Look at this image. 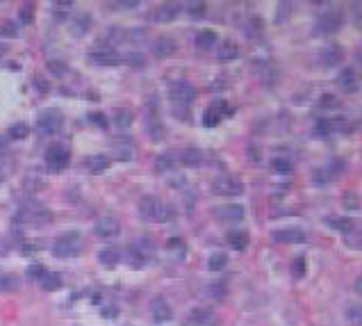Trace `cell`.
Here are the masks:
<instances>
[{"instance_id": "obj_1", "label": "cell", "mask_w": 362, "mask_h": 326, "mask_svg": "<svg viewBox=\"0 0 362 326\" xmlns=\"http://www.w3.org/2000/svg\"><path fill=\"white\" fill-rule=\"evenodd\" d=\"M139 212H142V219L146 221H157V224H164V221L171 219V208L164 206L160 198L155 196H144L142 203H139Z\"/></svg>"}, {"instance_id": "obj_2", "label": "cell", "mask_w": 362, "mask_h": 326, "mask_svg": "<svg viewBox=\"0 0 362 326\" xmlns=\"http://www.w3.org/2000/svg\"><path fill=\"white\" fill-rule=\"evenodd\" d=\"M169 96H171V103H173V107L178 110H185V107H189L194 103V98H196V89L192 87V83H187V80H175V83L169 85Z\"/></svg>"}, {"instance_id": "obj_3", "label": "cell", "mask_w": 362, "mask_h": 326, "mask_svg": "<svg viewBox=\"0 0 362 326\" xmlns=\"http://www.w3.org/2000/svg\"><path fill=\"white\" fill-rule=\"evenodd\" d=\"M80 251H82V235L75 233V230L64 233L53 244V253H55L57 258H75V256H80Z\"/></svg>"}, {"instance_id": "obj_4", "label": "cell", "mask_w": 362, "mask_h": 326, "mask_svg": "<svg viewBox=\"0 0 362 326\" xmlns=\"http://www.w3.org/2000/svg\"><path fill=\"white\" fill-rule=\"evenodd\" d=\"M337 87L342 89V92L346 94H357L362 87V73L360 69H355V66H346V69L339 71L337 75Z\"/></svg>"}, {"instance_id": "obj_5", "label": "cell", "mask_w": 362, "mask_h": 326, "mask_svg": "<svg viewBox=\"0 0 362 326\" xmlns=\"http://www.w3.org/2000/svg\"><path fill=\"white\" fill-rule=\"evenodd\" d=\"M212 187H214V192L219 196H239L244 192V183L237 176H219Z\"/></svg>"}, {"instance_id": "obj_6", "label": "cell", "mask_w": 362, "mask_h": 326, "mask_svg": "<svg viewBox=\"0 0 362 326\" xmlns=\"http://www.w3.org/2000/svg\"><path fill=\"white\" fill-rule=\"evenodd\" d=\"M94 233L101 239H114V237H119V233H121V224L114 215H105V217H101V219H96Z\"/></svg>"}, {"instance_id": "obj_7", "label": "cell", "mask_w": 362, "mask_h": 326, "mask_svg": "<svg viewBox=\"0 0 362 326\" xmlns=\"http://www.w3.org/2000/svg\"><path fill=\"white\" fill-rule=\"evenodd\" d=\"M342 23H344L342 12H337V10L324 12V14L319 16V21H316V32L319 34H335L339 28H342Z\"/></svg>"}, {"instance_id": "obj_8", "label": "cell", "mask_w": 362, "mask_h": 326, "mask_svg": "<svg viewBox=\"0 0 362 326\" xmlns=\"http://www.w3.org/2000/svg\"><path fill=\"white\" fill-rule=\"evenodd\" d=\"M69 160H71V153H69V148L62 146V144H53L46 151V165L51 167L53 171H60V169H64V167H69Z\"/></svg>"}, {"instance_id": "obj_9", "label": "cell", "mask_w": 362, "mask_h": 326, "mask_svg": "<svg viewBox=\"0 0 362 326\" xmlns=\"http://www.w3.org/2000/svg\"><path fill=\"white\" fill-rule=\"evenodd\" d=\"M225 114H230L228 103H225V101L212 103V105L205 110V114H203V126H207V128H214V126L221 124V119H223Z\"/></svg>"}, {"instance_id": "obj_10", "label": "cell", "mask_w": 362, "mask_h": 326, "mask_svg": "<svg viewBox=\"0 0 362 326\" xmlns=\"http://www.w3.org/2000/svg\"><path fill=\"white\" fill-rule=\"evenodd\" d=\"M60 128H62V114L60 112H55V110H48L46 114H41L39 116V121H37L39 135H53V133H57Z\"/></svg>"}, {"instance_id": "obj_11", "label": "cell", "mask_w": 362, "mask_h": 326, "mask_svg": "<svg viewBox=\"0 0 362 326\" xmlns=\"http://www.w3.org/2000/svg\"><path fill=\"white\" fill-rule=\"evenodd\" d=\"M89 62L98 64V66H116L123 62V55H119V53L112 51V48H103V51H94L92 55H89Z\"/></svg>"}, {"instance_id": "obj_12", "label": "cell", "mask_w": 362, "mask_h": 326, "mask_svg": "<svg viewBox=\"0 0 362 326\" xmlns=\"http://www.w3.org/2000/svg\"><path fill=\"white\" fill-rule=\"evenodd\" d=\"M214 215L219 221H242L244 219V206H239V203L219 206V208H214Z\"/></svg>"}, {"instance_id": "obj_13", "label": "cell", "mask_w": 362, "mask_h": 326, "mask_svg": "<svg viewBox=\"0 0 362 326\" xmlns=\"http://www.w3.org/2000/svg\"><path fill=\"white\" fill-rule=\"evenodd\" d=\"M178 12H180L178 3H164V5H160L153 12V21H155V23H171V21L178 16Z\"/></svg>"}, {"instance_id": "obj_14", "label": "cell", "mask_w": 362, "mask_h": 326, "mask_svg": "<svg viewBox=\"0 0 362 326\" xmlns=\"http://www.w3.org/2000/svg\"><path fill=\"white\" fill-rule=\"evenodd\" d=\"M274 239L280 244H301L307 239V235L298 228H285V230H276L274 233Z\"/></svg>"}, {"instance_id": "obj_15", "label": "cell", "mask_w": 362, "mask_h": 326, "mask_svg": "<svg viewBox=\"0 0 362 326\" xmlns=\"http://www.w3.org/2000/svg\"><path fill=\"white\" fill-rule=\"evenodd\" d=\"M171 315H173V310H171V306L166 303V299H162V297L153 299V303H151V317L155 321H169Z\"/></svg>"}, {"instance_id": "obj_16", "label": "cell", "mask_w": 362, "mask_h": 326, "mask_svg": "<svg viewBox=\"0 0 362 326\" xmlns=\"http://www.w3.org/2000/svg\"><path fill=\"white\" fill-rule=\"evenodd\" d=\"M319 62L324 66H339L344 62V51L339 46H330V48H324L321 51V55H319Z\"/></svg>"}, {"instance_id": "obj_17", "label": "cell", "mask_w": 362, "mask_h": 326, "mask_svg": "<svg viewBox=\"0 0 362 326\" xmlns=\"http://www.w3.org/2000/svg\"><path fill=\"white\" fill-rule=\"evenodd\" d=\"M178 51V46H175V42L171 37H160L153 42V53H155V57H171L173 53Z\"/></svg>"}, {"instance_id": "obj_18", "label": "cell", "mask_w": 362, "mask_h": 326, "mask_svg": "<svg viewBox=\"0 0 362 326\" xmlns=\"http://www.w3.org/2000/svg\"><path fill=\"white\" fill-rule=\"evenodd\" d=\"M146 133L153 142H162L164 139V128H162L157 114H146Z\"/></svg>"}, {"instance_id": "obj_19", "label": "cell", "mask_w": 362, "mask_h": 326, "mask_svg": "<svg viewBox=\"0 0 362 326\" xmlns=\"http://www.w3.org/2000/svg\"><path fill=\"white\" fill-rule=\"evenodd\" d=\"M194 44H196L198 51H212L216 46V32L214 30H201L194 39Z\"/></svg>"}, {"instance_id": "obj_20", "label": "cell", "mask_w": 362, "mask_h": 326, "mask_svg": "<svg viewBox=\"0 0 362 326\" xmlns=\"http://www.w3.org/2000/svg\"><path fill=\"white\" fill-rule=\"evenodd\" d=\"M146 260H148V251L146 249H142V242H137V244H132L130 247V251H128V262L132 267H144L146 265Z\"/></svg>"}, {"instance_id": "obj_21", "label": "cell", "mask_w": 362, "mask_h": 326, "mask_svg": "<svg viewBox=\"0 0 362 326\" xmlns=\"http://www.w3.org/2000/svg\"><path fill=\"white\" fill-rule=\"evenodd\" d=\"M239 57V46L235 42H223L216 51V60L219 62H233Z\"/></svg>"}, {"instance_id": "obj_22", "label": "cell", "mask_w": 362, "mask_h": 326, "mask_svg": "<svg viewBox=\"0 0 362 326\" xmlns=\"http://www.w3.org/2000/svg\"><path fill=\"white\" fill-rule=\"evenodd\" d=\"M89 28H92V16H89L87 12H82V14H78V16L73 19L71 32H73L75 37H84V34L89 32Z\"/></svg>"}, {"instance_id": "obj_23", "label": "cell", "mask_w": 362, "mask_h": 326, "mask_svg": "<svg viewBox=\"0 0 362 326\" xmlns=\"http://www.w3.org/2000/svg\"><path fill=\"white\" fill-rule=\"evenodd\" d=\"M121 258H123V253H121V249H116V247H107V249H101V251H98V260L107 267L119 265Z\"/></svg>"}, {"instance_id": "obj_24", "label": "cell", "mask_w": 362, "mask_h": 326, "mask_svg": "<svg viewBox=\"0 0 362 326\" xmlns=\"http://www.w3.org/2000/svg\"><path fill=\"white\" fill-rule=\"evenodd\" d=\"M228 244L235 251H246L248 247V233L246 230H230L228 233Z\"/></svg>"}, {"instance_id": "obj_25", "label": "cell", "mask_w": 362, "mask_h": 326, "mask_svg": "<svg viewBox=\"0 0 362 326\" xmlns=\"http://www.w3.org/2000/svg\"><path fill=\"white\" fill-rule=\"evenodd\" d=\"M180 162H183L185 167H201L203 153L198 151V148H185V151L180 153Z\"/></svg>"}, {"instance_id": "obj_26", "label": "cell", "mask_w": 362, "mask_h": 326, "mask_svg": "<svg viewBox=\"0 0 362 326\" xmlns=\"http://www.w3.org/2000/svg\"><path fill=\"white\" fill-rule=\"evenodd\" d=\"M187 321L189 324H210V321H214V315H212L210 308H196V310L189 312Z\"/></svg>"}, {"instance_id": "obj_27", "label": "cell", "mask_w": 362, "mask_h": 326, "mask_svg": "<svg viewBox=\"0 0 362 326\" xmlns=\"http://www.w3.org/2000/svg\"><path fill=\"white\" fill-rule=\"evenodd\" d=\"M264 32V23H262L260 16H251V19L246 21V25H244V34H246L248 39H255L260 37V34Z\"/></svg>"}, {"instance_id": "obj_28", "label": "cell", "mask_w": 362, "mask_h": 326, "mask_svg": "<svg viewBox=\"0 0 362 326\" xmlns=\"http://www.w3.org/2000/svg\"><path fill=\"white\" fill-rule=\"evenodd\" d=\"M41 285L48 292H55V290L62 288V276L57 274V271H46V274L41 276Z\"/></svg>"}, {"instance_id": "obj_29", "label": "cell", "mask_w": 362, "mask_h": 326, "mask_svg": "<svg viewBox=\"0 0 362 326\" xmlns=\"http://www.w3.org/2000/svg\"><path fill=\"white\" fill-rule=\"evenodd\" d=\"M328 226H333V228L339 230V233L348 235L353 228V219L351 217H333V219H328Z\"/></svg>"}, {"instance_id": "obj_30", "label": "cell", "mask_w": 362, "mask_h": 326, "mask_svg": "<svg viewBox=\"0 0 362 326\" xmlns=\"http://www.w3.org/2000/svg\"><path fill=\"white\" fill-rule=\"evenodd\" d=\"M107 167H110V160H107L105 155H92L87 160V169L92 171V174H101V171H105Z\"/></svg>"}, {"instance_id": "obj_31", "label": "cell", "mask_w": 362, "mask_h": 326, "mask_svg": "<svg viewBox=\"0 0 362 326\" xmlns=\"http://www.w3.org/2000/svg\"><path fill=\"white\" fill-rule=\"evenodd\" d=\"M114 119H116V126H119V128H130V124L134 121V114H132V110H128V107H121V110H116Z\"/></svg>"}, {"instance_id": "obj_32", "label": "cell", "mask_w": 362, "mask_h": 326, "mask_svg": "<svg viewBox=\"0 0 362 326\" xmlns=\"http://www.w3.org/2000/svg\"><path fill=\"white\" fill-rule=\"evenodd\" d=\"M225 265H228V256H225V253H212L210 260H207V267H210L212 271L225 269Z\"/></svg>"}, {"instance_id": "obj_33", "label": "cell", "mask_w": 362, "mask_h": 326, "mask_svg": "<svg viewBox=\"0 0 362 326\" xmlns=\"http://www.w3.org/2000/svg\"><path fill=\"white\" fill-rule=\"evenodd\" d=\"M119 144H114V151L119 157H123V160H130L132 157V144H130V139H116Z\"/></svg>"}, {"instance_id": "obj_34", "label": "cell", "mask_w": 362, "mask_h": 326, "mask_svg": "<svg viewBox=\"0 0 362 326\" xmlns=\"http://www.w3.org/2000/svg\"><path fill=\"white\" fill-rule=\"evenodd\" d=\"M0 290L10 292V290H19V278L14 274H3L0 276Z\"/></svg>"}, {"instance_id": "obj_35", "label": "cell", "mask_w": 362, "mask_h": 326, "mask_svg": "<svg viewBox=\"0 0 362 326\" xmlns=\"http://www.w3.org/2000/svg\"><path fill=\"white\" fill-rule=\"evenodd\" d=\"M271 167H274V171H278V174H285V176L294 171L292 160H285V157H276V160L271 162Z\"/></svg>"}, {"instance_id": "obj_36", "label": "cell", "mask_w": 362, "mask_h": 326, "mask_svg": "<svg viewBox=\"0 0 362 326\" xmlns=\"http://www.w3.org/2000/svg\"><path fill=\"white\" fill-rule=\"evenodd\" d=\"M123 62L125 64H130V66H144L146 64V57H144L139 51H130V53H125L123 55Z\"/></svg>"}, {"instance_id": "obj_37", "label": "cell", "mask_w": 362, "mask_h": 326, "mask_svg": "<svg viewBox=\"0 0 362 326\" xmlns=\"http://www.w3.org/2000/svg\"><path fill=\"white\" fill-rule=\"evenodd\" d=\"M28 137V124H14L10 128V139H16V142H21V139Z\"/></svg>"}, {"instance_id": "obj_38", "label": "cell", "mask_w": 362, "mask_h": 326, "mask_svg": "<svg viewBox=\"0 0 362 326\" xmlns=\"http://www.w3.org/2000/svg\"><path fill=\"white\" fill-rule=\"evenodd\" d=\"M187 12L192 19H203L205 16V3H198V0H194V3H189L187 5Z\"/></svg>"}, {"instance_id": "obj_39", "label": "cell", "mask_w": 362, "mask_h": 326, "mask_svg": "<svg viewBox=\"0 0 362 326\" xmlns=\"http://www.w3.org/2000/svg\"><path fill=\"white\" fill-rule=\"evenodd\" d=\"M89 121H94V126L101 128V130L110 128V121H107V116L103 114V112H92V114H89Z\"/></svg>"}, {"instance_id": "obj_40", "label": "cell", "mask_w": 362, "mask_h": 326, "mask_svg": "<svg viewBox=\"0 0 362 326\" xmlns=\"http://www.w3.org/2000/svg\"><path fill=\"white\" fill-rule=\"evenodd\" d=\"M339 105L337 96H333V94H324L319 101V107H324V110H335V107Z\"/></svg>"}, {"instance_id": "obj_41", "label": "cell", "mask_w": 362, "mask_h": 326, "mask_svg": "<svg viewBox=\"0 0 362 326\" xmlns=\"http://www.w3.org/2000/svg\"><path fill=\"white\" fill-rule=\"evenodd\" d=\"M314 133L316 135H333V126H330V119H321V121H316V126H314Z\"/></svg>"}, {"instance_id": "obj_42", "label": "cell", "mask_w": 362, "mask_h": 326, "mask_svg": "<svg viewBox=\"0 0 362 326\" xmlns=\"http://www.w3.org/2000/svg\"><path fill=\"white\" fill-rule=\"evenodd\" d=\"M16 25L14 23H10V21H5V23H0V37H10V39H14L16 37Z\"/></svg>"}, {"instance_id": "obj_43", "label": "cell", "mask_w": 362, "mask_h": 326, "mask_svg": "<svg viewBox=\"0 0 362 326\" xmlns=\"http://www.w3.org/2000/svg\"><path fill=\"white\" fill-rule=\"evenodd\" d=\"M292 274L296 276V278H301V276L305 274V258H296V260L292 262Z\"/></svg>"}, {"instance_id": "obj_44", "label": "cell", "mask_w": 362, "mask_h": 326, "mask_svg": "<svg viewBox=\"0 0 362 326\" xmlns=\"http://www.w3.org/2000/svg\"><path fill=\"white\" fill-rule=\"evenodd\" d=\"M342 203H344V208H348V210H355V208L360 206V201H357V196H355V194H353V192L344 194Z\"/></svg>"}, {"instance_id": "obj_45", "label": "cell", "mask_w": 362, "mask_h": 326, "mask_svg": "<svg viewBox=\"0 0 362 326\" xmlns=\"http://www.w3.org/2000/svg\"><path fill=\"white\" fill-rule=\"evenodd\" d=\"M69 7H71V3H55L53 5V10H55V16L57 19H66V12H69Z\"/></svg>"}, {"instance_id": "obj_46", "label": "cell", "mask_w": 362, "mask_h": 326, "mask_svg": "<svg viewBox=\"0 0 362 326\" xmlns=\"http://www.w3.org/2000/svg\"><path fill=\"white\" fill-rule=\"evenodd\" d=\"M48 69H51V73H55V75H64L66 73V64L64 62H57V60L48 62Z\"/></svg>"}, {"instance_id": "obj_47", "label": "cell", "mask_w": 362, "mask_h": 326, "mask_svg": "<svg viewBox=\"0 0 362 326\" xmlns=\"http://www.w3.org/2000/svg\"><path fill=\"white\" fill-rule=\"evenodd\" d=\"M171 165H173L171 155H160V157H157V162H155V169H157V171H166Z\"/></svg>"}, {"instance_id": "obj_48", "label": "cell", "mask_w": 362, "mask_h": 326, "mask_svg": "<svg viewBox=\"0 0 362 326\" xmlns=\"http://www.w3.org/2000/svg\"><path fill=\"white\" fill-rule=\"evenodd\" d=\"M166 247H169V249H178V256H185V242H183V239L173 237V239H169V242H166Z\"/></svg>"}, {"instance_id": "obj_49", "label": "cell", "mask_w": 362, "mask_h": 326, "mask_svg": "<svg viewBox=\"0 0 362 326\" xmlns=\"http://www.w3.org/2000/svg\"><path fill=\"white\" fill-rule=\"evenodd\" d=\"M32 12H34L32 5H25L23 10H21V21H23V23H32V19H34Z\"/></svg>"}, {"instance_id": "obj_50", "label": "cell", "mask_w": 362, "mask_h": 326, "mask_svg": "<svg viewBox=\"0 0 362 326\" xmlns=\"http://www.w3.org/2000/svg\"><path fill=\"white\" fill-rule=\"evenodd\" d=\"M346 244H351V247H362V233L346 235Z\"/></svg>"}, {"instance_id": "obj_51", "label": "cell", "mask_w": 362, "mask_h": 326, "mask_svg": "<svg viewBox=\"0 0 362 326\" xmlns=\"http://www.w3.org/2000/svg\"><path fill=\"white\" fill-rule=\"evenodd\" d=\"M43 274H46V269H43V267H39V265L30 267V276H34V278L41 280V276H43Z\"/></svg>"}, {"instance_id": "obj_52", "label": "cell", "mask_w": 362, "mask_h": 326, "mask_svg": "<svg viewBox=\"0 0 362 326\" xmlns=\"http://www.w3.org/2000/svg\"><path fill=\"white\" fill-rule=\"evenodd\" d=\"M223 285L221 283H214V285H210V294H214V297H223Z\"/></svg>"}, {"instance_id": "obj_53", "label": "cell", "mask_w": 362, "mask_h": 326, "mask_svg": "<svg viewBox=\"0 0 362 326\" xmlns=\"http://www.w3.org/2000/svg\"><path fill=\"white\" fill-rule=\"evenodd\" d=\"M103 315H105V317H114V315H119V306L105 308V310H103Z\"/></svg>"}, {"instance_id": "obj_54", "label": "cell", "mask_w": 362, "mask_h": 326, "mask_svg": "<svg viewBox=\"0 0 362 326\" xmlns=\"http://www.w3.org/2000/svg\"><path fill=\"white\" fill-rule=\"evenodd\" d=\"M34 83H37V85H39V87H37V89H39V92H41V94H43V92H48V83H43V80H41V78H39V75H37V78H34Z\"/></svg>"}, {"instance_id": "obj_55", "label": "cell", "mask_w": 362, "mask_h": 326, "mask_svg": "<svg viewBox=\"0 0 362 326\" xmlns=\"http://www.w3.org/2000/svg\"><path fill=\"white\" fill-rule=\"evenodd\" d=\"M353 288H355V294H360L362 297V274L355 278V285H353Z\"/></svg>"}, {"instance_id": "obj_56", "label": "cell", "mask_w": 362, "mask_h": 326, "mask_svg": "<svg viewBox=\"0 0 362 326\" xmlns=\"http://www.w3.org/2000/svg\"><path fill=\"white\" fill-rule=\"evenodd\" d=\"M139 3L137 0H123V3H119V7H137Z\"/></svg>"}, {"instance_id": "obj_57", "label": "cell", "mask_w": 362, "mask_h": 326, "mask_svg": "<svg viewBox=\"0 0 362 326\" xmlns=\"http://www.w3.org/2000/svg\"><path fill=\"white\" fill-rule=\"evenodd\" d=\"M5 55V46H3V44H0V57Z\"/></svg>"}, {"instance_id": "obj_58", "label": "cell", "mask_w": 362, "mask_h": 326, "mask_svg": "<svg viewBox=\"0 0 362 326\" xmlns=\"http://www.w3.org/2000/svg\"><path fill=\"white\" fill-rule=\"evenodd\" d=\"M355 57H357V60H360V62H362V48H360V53H357V55H355Z\"/></svg>"}, {"instance_id": "obj_59", "label": "cell", "mask_w": 362, "mask_h": 326, "mask_svg": "<svg viewBox=\"0 0 362 326\" xmlns=\"http://www.w3.org/2000/svg\"><path fill=\"white\" fill-rule=\"evenodd\" d=\"M0 183H3V174H0Z\"/></svg>"}]
</instances>
